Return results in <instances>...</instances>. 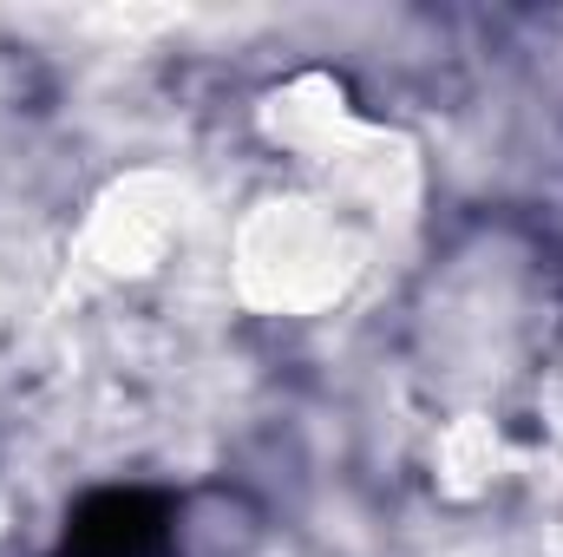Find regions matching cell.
Masks as SVG:
<instances>
[{
  "label": "cell",
  "instance_id": "6da1fadb",
  "mask_svg": "<svg viewBox=\"0 0 563 557\" xmlns=\"http://www.w3.org/2000/svg\"><path fill=\"white\" fill-rule=\"evenodd\" d=\"M413 210L321 171H288L230 230V288L250 315L269 321H321L341 315L367 276L380 270V250L394 223Z\"/></svg>",
  "mask_w": 563,
  "mask_h": 557
},
{
  "label": "cell",
  "instance_id": "7a4b0ae2",
  "mask_svg": "<svg viewBox=\"0 0 563 557\" xmlns=\"http://www.w3.org/2000/svg\"><path fill=\"white\" fill-rule=\"evenodd\" d=\"M190 223V190L170 171H125L112 177L73 237V270L92 282H144L157 276Z\"/></svg>",
  "mask_w": 563,
  "mask_h": 557
},
{
  "label": "cell",
  "instance_id": "3957f363",
  "mask_svg": "<svg viewBox=\"0 0 563 557\" xmlns=\"http://www.w3.org/2000/svg\"><path fill=\"white\" fill-rule=\"evenodd\" d=\"M256 125H263V144L276 151L288 171H314V164L341 157L374 119L354 106L347 79L308 66V73H288V79H276V86L263 92Z\"/></svg>",
  "mask_w": 563,
  "mask_h": 557
}]
</instances>
